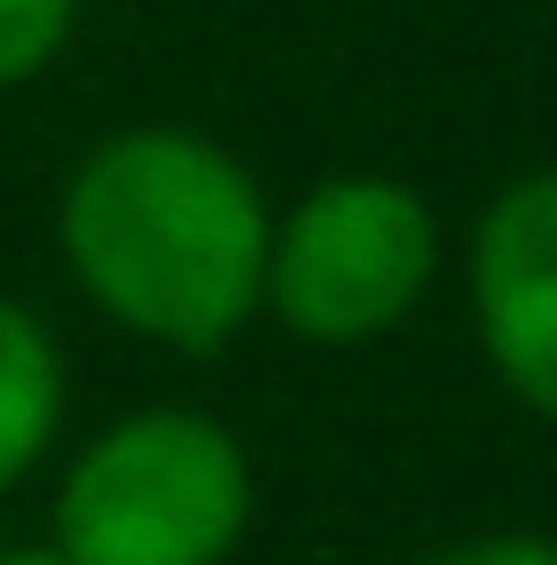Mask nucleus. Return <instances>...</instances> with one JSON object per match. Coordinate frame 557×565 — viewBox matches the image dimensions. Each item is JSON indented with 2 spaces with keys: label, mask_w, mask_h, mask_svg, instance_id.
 Instances as JSON below:
<instances>
[{
  "label": "nucleus",
  "mask_w": 557,
  "mask_h": 565,
  "mask_svg": "<svg viewBox=\"0 0 557 565\" xmlns=\"http://www.w3.org/2000/svg\"><path fill=\"white\" fill-rule=\"evenodd\" d=\"M57 263L124 337L205 361L263 320L271 198L238 148L189 124H124L57 189Z\"/></svg>",
  "instance_id": "obj_1"
},
{
  "label": "nucleus",
  "mask_w": 557,
  "mask_h": 565,
  "mask_svg": "<svg viewBox=\"0 0 557 565\" xmlns=\"http://www.w3.org/2000/svg\"><path fill=\"white\" fill-rule=\"evenodd\" d=\"M255 524V467L222 418L157 402L66 459L50 541L74 565H229Z\"/></svg>",
  "instance_id": "obj_2"
},
{
  "label": "nucleus",
  "mask_w": 557,
  "mask_h": 565,
  "mask_svg": "<svg viewBox=\"0 0 557 565\" xmlns=\"http://www.w3.org/2000/svg\"><path fill=\"white\" fill-rule=\"evenodd\" d=\"M443 270V222L401 172H329L287 213H271L263 311L296 344L361 353L427 303Z\"/></svg>",
  "instance_id": "obj_3"
},
{
  "label": "nucleus",
  "mask_w": 557,
  "mask_h": 565,
  "mask_svg": "<svg viewBox=\"0 0 557 565\" xmlns=\"http://www.w3.org/2000/svg\"><path fill=\"white\" fill-rule=\"evenodd\" d=\"M468 320L508 402L557 426V164L484 198L468 238Z\"/></svg>",
  "instance_id": "obj_4"
},
{
  "label": "nucleus",
  "mask_w": 557,
  "mask_h": 565,
  "mask_svg": "<svg viewBox=\"0 0 557 565\" xmlns=\"http://www.w3.org/2000/svg\"><path fill=\"white\" fill-rule=\"evenodd\" d=\"M66 435V344L33 303L0 296V500Z\"/></svg>",
  "instance_id": "obj_5"
},
{
  "label": "nucleus",
  "mask_w": 557,
  "mask_h": 565,
  "mask_svg": "<svg viewBox=\"0 0 557 565\" xmlns=\"http://www.w3.org/2000/svg\"><path fill=\"white\" fill-rule=\"evenodd\" d=\"M83 0H0V90H25L66 57Z\"/></svg>",
  "instance_id": "obj_6"
},
{
  "label": "nucleus",
  "mask_w": 557,
  "mask_h": 565,
  "mask_svg": "<svg viewBox=\"0 0 557 565\" xmlns=\"http://www.w3.org/2000/svg\"><path fill=\"white\" fill-rule=\"evenodd\" d=\"M418 565H557V541L549 533H468Z\"/></svg>",
  "instance_id": "obj_7"
},
{
  "label": "nucleus",
  "mask_w": 557,
  "mask_h": 565,
  "mask_svg": "<svg viewBox=\"0 0 557 565\" xmlns=\"http://www.w3.org/2000/svg\"><path fill=\"white\" fill-rule=\"evenodd\" d=\"M0 565H74L57 541H0Z\"/></svg>",
  "instance_id": "obj_8"
}]
</instances>
